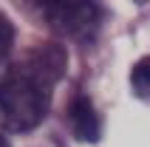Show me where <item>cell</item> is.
I'll return each instance as SVG.
<instances>
[{"label":"cell","instance_id":"5b68a950","mask_svg":"<svg viewBox=\"0 0 150 147\" xmlns=\"http://www.w3.org/2000/svg\"><path fill=\"white\" fill-rule=\"evenodd\" d=\"M14 48V23L6 14H0V71L6 68V59Z\"/></svg>","mask_w":150,"mask_h":147},{"label":"cell","instance_id":"277c9868","mask_svg":"<svg viewBox=\"0 0 150 147\" xmlns=\"http://www.w3.org/2000/svg\"><path fill=\"white\" fill-rule=\"evenodd\" d=\"M130 85L139 99H150V57H142L130 71Z\"/></svg>","mask_w":150,"mask_h":147},{"label":"cell","instance_id":"8992f818","mask_svg":"<svg viewBox=\"0 0 150 147\" xmlns=\"http://www.w3.org/2000/svg\"><path fill=\"white\" fill-rule=\"evenodd\" d=\"M0 147H8V141H6V136L0 133Z\"/></svg>","mask_w":150,"mask_h":147},{"label":"cell","instance_id":"3957f363","mask_svg":"<svg viewBox=\"0 0 150 147\" xmlns=\"http://www.w3.org/2000/svg\"><path fill=\"white\" fill-rule=\"evenodd\" d=\"M68 124H71V133L79 141H85V144H93L102 136V119L96 113L93 102L85 93H76L71 99V105H68Z\"/></svg>","mask_w":150,"mask_h":147},{"label":"cell","instance_id":"6da1fadb","mask_svg":"<svg viewBox=\"0 0 150 147\" xmlns=\"http://www.w3.org/2000/svg\"><path fill=\"white\" fill-rule=\"evenodd\" d=\"M65 74V51L42 45L0 79V130L28 133L45 119L51 93Z\"/></svg>","mask_w":150,"mask_h":147},{"label":"cell","instance_id":"7a4b0ae2","mask_svg":"<svg viewBox=\"0 0 150 147\" xmlns=\"http://www.w3.org/2000/svg\"><path fill=\"white\" fill-rule=\"evenodd\" d=\"M45 20L57 34L71 40H88L99 31L105 11L99 3H62L51 0L45 3Z\"/></svg>","mask_w":150,"mask_h":147}]
</instances>
